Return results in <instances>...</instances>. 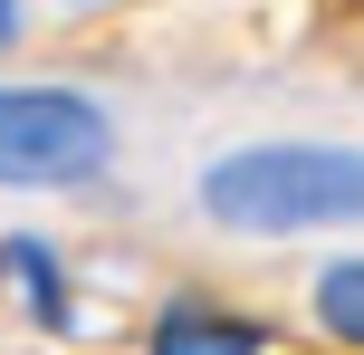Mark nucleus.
<instances>
[{"label":"nucleus","mask_w":364,"mask_h":355,"mask_svg":"<svg viewBox=\"0 0 364 355\" xmlns=\"http://www.w3.org/2000/svg\"><path fill=\"white\" fill-rule=\"evenodd\" d=\"M201 211L230 231H336L364 221V154L346 144H250L201 173Z\"/></svg>","instance_id":"1"},{"label":"nucleus","mask_w":364,"mask_h":355,"mask_svg":"<svg viewBox=\"0 0 364 355\" xmlns=\"http://www.w3.org/2000/svg\"><path fill=\"white\" fill-rule=\"evenodd\" d=\"M106 144L115 134L96 106H77L58 87H0V183H29V192L87 183L106 164Z\"/></svg>","instance_id":"2"},{"label":"nucleus","mask_w":364,"mask_h":355,"mask_svg":"<svg viewBox=\"0 0 364 355\" xmlns=\"http://www.w3.org/2000/svg\"><path fill=\"white\" fill-rule=\"evenodd\" d=\"M269 337H259L250 317H220V307H173L164 327H154V355H259Z\"/></svg>","instance_id":"3"},{"label":"nucleus","mask_w":364,"mask_h":355,"mask_svg":"<svg viewBox=\"0 0 364 355\" xmlns=\"http://www.w3.org/2000/svg\"><path fill=\"white\" fill-rule=\"evenodd\" d=\"M316 317H326L346 346H364V260H336L326 279H316Z\"/></svg>","instance_id":"4"},{"label":"nucleus","mask_w":364,"mask_h":355,"mask_svg":"<svg viewBox=\"0 0 364 355\" xmlns=\"http://www.w3.org/2000/svg\"><path fill=\"white\" fill-rule=\"evenodd\" d=\"M0 29H10V0H0Z\"/></svg>","instance_id":"5"}]
</instances>
